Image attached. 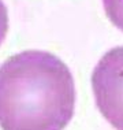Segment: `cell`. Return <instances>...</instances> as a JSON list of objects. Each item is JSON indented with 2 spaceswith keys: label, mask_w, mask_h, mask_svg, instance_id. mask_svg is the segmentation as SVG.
I'll use <instances>...</instances> for the list:
<instances>
[{
  "label": "cell",
  "mask_w": 123,
  "mask_h": 130,
  "mask_svg": "<svg viewBox=\"0 0 123 130\" xmlns=\"http://www.w3.org/2000/svg\"><path fill=\"white\" fill-rule=\"evenodd\" d=\"M75 99L71 71L49 52L25 51L0 66L2 130H64Z\"/></svg>",
  "instance_id": "6da1fadb"
},
{
  "label": "cell",
  "mask_w": 123,
  "mask_h": 130,
  "mask_svg": "<svg viewBox=\"0 0 123 130\" xmlns=\"http://www.w3.org/2000/svg\"><path fill=\"white\" fill-rule=\"evenodd\" d=\"M97 110L115 130H123V47H115L98 60L92 73Z\"/></svg>",
  "instance_id": "7a4b0ae2"
},
{
  "label": "cell",
  "mask_w": 123,
  "mask_h": 130,
  "mask_svg": "<svg viewBox=\"0 0 123 130\" xmlns=\"http://www.w3.org/2000/svg\"><path fill=\"white\" fill-rule=\"evenodd\" d=\"M103 7L111 23L123 31V0H103Z\"/></svg>",
  "instance_id": "3957f363"
},
{
  "label": "cell",
  "mask_w": 123,
  "mask_h": 130,
  "mask_svg": "<svg viewBox=\"0 0 123 130\" xmlns=\"http://www.w3.org/2000/svg\"><path fill=\"white\" fill-rule=\"evenodd\" d=\"M8 31V12L3 0H0V45L3 44Z\"/></svg>",
  "instance_id": "277c9868"
}]
</instances>
